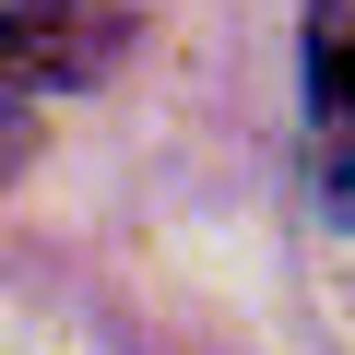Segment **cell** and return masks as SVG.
Listing matches in <instances>:
<instances>
[{"label": "cell", "instance_id": "cell-2", "mask_svg": "<svg viewBox=\"0 0 355 355\" xmlns=\"http://www.w3.org/2000/svg\"><path fill=\"white\" fill-rule=\"evenodd\" d=\"M0 36H12V95H36V83L107 71V60L130 48V12H119V0H12Z\"/></svg>", "mask_w": 355, "mask_h": 355}, {"label": "cell", "instance_id": "cell-1", "mask_svg": "<svg viewBox=\"0 0 355 355\" xmlns=\"http://www.w3.org/2000/svg\"><path fill=\"white\" fill-rule=\"evenodd\" d=\"M308 178L320 214L355 225V0H308Z\"/></svg>", "mask_w": 355, "mask_h": 355}]
</instances>
